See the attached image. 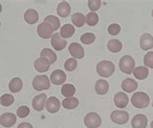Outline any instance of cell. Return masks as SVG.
<instances>
[{"instance_id":"obj_1","label":"cell","mask_w":153,"mask_h":128,"mask_svg":"<svg viewBox=\"0 0 153 128\" xmlns=\"http://www.w3.org/2000/svg\"><path fill=\"white\" fill-rule=\"evenodd\" d=\"M131 103L135 108H138V109H144V108H146L148 105H149L150 98L146 93L139 91V92H136L133 94L132 98H131Z\"/></svg>"},{"instance_id":"obj_2","label":"cell","mask_w":153,"mask_h":128,"mask_svg":"<svg viewBox=\"0 0 153 128\" xmlns=\"http://www.w3.org/2000/svg\"><path fill=\"white\" fill-rule=\"evenodd\" d=\"M96 71H97V73L100 76H102V77L108 78L114 73L115 66L111 61L103 60V61H100L97 64V66H96Z\"/></svg>"},{"instance_id":"obj_3","label":"cell","mask_w":153,"mask_h":128,"mask_svg":"<svg viewBox=\"0 0 153 128\" xmlns=\"http://www.w3.org/2000/svg\"><path fill=\"white\" fill-rule=\"evenodd\" d=\"M32 86H33V89L37 91L47 90V89H49L51 86V81H50V79L48 78L47 75H39V76H36L33 79Z\"/></svg>"},{"instance_id":"obj_4","label":"cell","mask_w":153,"mask_h":128,"mask_svg":"<svg viewBox=\"0 0 153 128\" xmlns=\"http://www.w3.org/2000/svg\"><path fill=\"white\" fill-rule=\"evenodd\" d=\"M119 68L124 74H132L135 69V60L130 55H124L119 60Z\"/></svg>"},{"instance_id":"obj_5","label":"cell","mask_w":153,"mask_h":128,"mask_svg":"<svg viewBox=\"0 0 153 128\" xmlns=\"http://www.w3.org/2000/svg\"><path fill=\"white\" fill-rule=\"evenodd\" d=\"M83 122L87 128H98L102 123V118L98 114L91 112L84 117Z\"/></svg>"},{"instance_id":"obj_6","label":"cell","mask_w":153,"mask_h":128,"mask_svg":"<svg viewBox=\"0 0 153 128\" xmlns=\"http://www.w3.org/2000/svg\"><path fill=\"white\" fill-rule=\"evenodd\" d=\"M37 33L43 39H49L53 35V28L49 22H43L37 27Z\"/></svg>"},{"instance_id":"obj_7","label":"cell","mask_w":153,"mask_h":128,"mask_svg":"<svg viewBox=\"0 0 153 128\" xmlns=\"http://www.w3.org/2000/svg\"><path fill=\"white\" fill-rule=\"evenodd\" d=\"M111 119L117 124H125L129 121V114L124 111H114L111 114Z\"/></svg>"},{"instance_id":"obj_8","label":"cell","mask_w":153,"mask_h":128,"mask_svg":"<svg viewBox=\"0 0 153 128\" xmlns=\"http://www.w3.org/2000/svg\"><path fill=\"white\" fill-rule=\"evenodd\" d=\"M17 122V115L12 113H5L0 117V124L3 127H12Z\"/></svg>"},{"instance_id":"obj_9","label":"cell","mask_w":153,"mask_h":128,"mask_svg":"<svg viewBox=\"0 0 153 128\" xmlns=\"http://www.w3.org/2000/svg\"><path fill=\"white\" fill-rule=\"evenodd\" d=\"M51 46L55 51H62L67 46V42L65 39H63L60 34L54 33L51 36Z\"/></svg>"},{"instance_id":"obj_10","label":"cell","mask_w":153,"mask_h":128,"mask_svg":"<svg viewBox=\"0 0 153 128\" xmlns=\"http://www.w3.org/2000/svg\"><path fill=\"white\" fill-rule=\"evenodd\" d=\"M69 51L71 55L76 59H82L84 57V50L78 43H71L69 45Z\"/></svg>"},{"instance_id":"obj_11","label":"cell","mask_w":153,"mask_h":128,"mask_svg":"<svg viewBox=\"0 0 153 128\" xmlns=\"http://www.w3.org/2000/svg\"><path fill=\"white\" fill-rule=\"evenodd\" d=\"M60 101L56 97H49L46 101V109L51 114L57 113L60 109Z\"/></svg>"},{"instance_id":"obj_12","label":"cell","mask_w":153,"mask_h":128,"mask_svg":"<svg viewBox=\"0 0 153 128\" xmlns=\"http://www.w3.org/2000/svg\"><path fill=\"white\" fill-rule=\"evenodd\" d=\"M46 101H47L46 94H44V93L39 94L33 98V101H32V107H33V109L35 111L42 112L46 106Z\"/></svg>"},{"instance_id":"obj_13","label":"cell","mask_w":153,"mask_h":128,"mask_svg":"<svg viewBox=\"0 0 153 128\" xmlns=\"http://www.w3.org/2000/svg\"><path fill=\"white\" fill-rule=\"evenodd\" d=\"M66 81V74L62 70H54L51 75V82L55 86H60Z\"/></svg>"},{"instance_id":"obj_14","label":"cell","mask_w":153,"mask_h":128,"mask_svg":"<svg viewBox=\"0 0 153 128\" xmlns=\"http://www.w3.org/2000/svg\"><path fill=\"white\" fill-rule=\"evenodd\" d=\"M147 125V118L143 114L136 115L132 119V127L133 128H146Z\"/></svg>"},{"instance_id":"obj_15","label":"cell","mask_w":153,"mask_h":128,"mask_svg":"<svg viewBox=\"0 0 153 128\" xmlns=\"http://www.w3.org/2000/svg\"><path fill=\"white\" fill-rule=\"evenodd\" d=\"M140 46L143 50L148 51L153 48V37L149 33H144L142 35L140 40Z\"/></svg>"},{"instance_id":"obj_16","label":"cell","mask_w":153,"mask_h":128,"mask_svg":"<svg viewBox=\"0 0 153 128\" xmlns=\"http://www.w3.org/2000/svg\"><path fill=\"white\" fill-rule=\"evenodd\" d=\"M121 87L125 92L131 93L138 89V83H137L135 80L127 78L125 80H123V82L121 83Z\"/></svg>"},{"instance_id":"obj_17","label":"cell","mask_w":153,"mask_h":128,"mask_svg":"<svg viewBox=\"0 0 153 128\" xmlns=\"http://www.w3.org/2000/svg\"><path fill=\"white\" fill-rule=\"evenodd\" d=\"M114 104L118 108H125L128 103H129V98L126 93L124 92H117L114 95Z\"/></svg>"},{"instance_id":"obj_18","label":"cell","mask_w":153,"mask_h":128,"mask_svg":"<svg viewBox=\"0 0 153 128\" xmlns=\"http://www.w3.org/2000/svg\"><path fill=\"white\" fill-rule=\"evenodd\" d=\"M50 65H51V63L48 61L46 58H43V57L36 59L35 62H34L35 69L38 72H40V73H44V72L49 71Z\"/></svg>"},{"instance_id":"obj_19","label":"cell","mask_w":153,"mask_h":128,"mask_svg":"<svg viewBox=\"0 0 153 128\" xmlns=\"http://www.w3.org/2000/svg\"><path fill=\"white\" fill-rule=\"evenodd\" d=\"M25 19L27 23L29 25H34L38 22L39 19V15L38 12L34 9H28L25 13Z\"/></svg>"},{"instance_id":"obj_20","label":"cell","mask_w":153,"mask_h":128,"mask_svg":"<svg viewBox=\"0 0 153 128\" xmlns=\"http://www.w3.org/2000/svg\"><path fill=\"white\" fill-rule=\"evenodd\" d=\"M71 13V7H70V4L66 2V1H63L61 3L58 4L57 6V14L59 17L61 18H66L68 16L70 15Z\"/></svg>"},{"instance_id":"obj_21","label":"cell","mask_w":153,"mask_h":128,"mask_svg":"<svg viewBox=\"0 0 153 128\" xmlns=\"http://www.w3.org/2000/svg\"><path fill=\"white\" fill-rule=\"evenodd\" d=\"M108 83L105 80H99L95 83V91L99 95H104L108 91Z\"/></svg>"},{"instance_id":"obj_22","label":"cell","mask_w":153,"mask_h":128,"mask_svg":"<svg viewBox=\"0 0 153 128\" xmlns=\"http://www.w3.org/2000/svg\"><path fill=\"white\" fill-rule=\"evenodd\" d=\"M74 33H75V27L74 25H69V23L64 25L61 27V29H60V36L65 39L72 37V36L74 35Z\"/></svg>"},{"instance_id":"obj_23","label":"cell","mask_w":153,"mask_h":128,"mask_svg":"<svg viewBox=\"0 0 153 128\" xmlns=\"http://www.w3.org/2000/svg\"><path fill=\"white\" fill-rule=\"evenodd\" d=\"M9 89L14 93L19 92L22 89V81L19 78H14L9 83Z\"/></svg>"},{"instance_id":"obj_24","label":"cell","mask_w":153,"mask_h":128,"mask_svg":"<svg viewBox=\"0 0 153 128\" xmlns=\"http://www.w3.org/2000/svg\"><path fill=\"white\" fill-rule=\"evenodd\" d=\"M133 74H134V77L138 80H144L147 78L148 74H149V72H148V69L147 67L146 66H140V67H137L136 69H134V72H133Z\"/></svg>"},{"instance_id":"obj_25","label":"cell","mask_w":153,"mask_h":128,"mask_svg":"<svg viewBox=\"0 0 153 128\" xmlns=\"http://www.w3.org/2000/svg\"><path fill=\"white\" fill-rule=\"evenodd\" d=\"M41 57L46 58L48 61H49L51 64H53L56 59H57V57L53 51H51V49H44L41 51Z\"/></svg>"},{"instance_id":"obj_26","label":"cell","mask_w":153,"mask_h":128,"mask_svg":"<svg viewBox=\"0 0 153 128\" xmlns=\"http://www.w3.org/2000/svg\"><path fill=\"white\" fill-rule=\"evenodd\" d=\"M62 106L68 110H73L76 109L79 106V100L76 97H68L65 98L62 101Z\"/></svg>"},{"instance_id":"obj_27","label":"cell","mask_w":153,"mask_h":128,"mask_svg":"<svg viewBox=\"0 0 153 128\" xmlns=\"http://www.w3.org/2000/svg\"><path fill=\"white\" fill-rule=\"evenodd\" d=\"M76 93V87L71 85V83H65L61 87V94L64 97H73V95Z\"/></svg>"},{"instance_id":"obj_28","label":"cell","mask_w":153,"mask_h":128,"mask_svg":"<svg viewBox=\"0 0 153 128\" xmlns=\"http://www.w3.org/2000/svg\"><path fill=\"white\" fill-rule=\"evenodd\" d=\"M108 49L111 53H118L122 50V43L116 39L110 40L108 43Z\"/></svg>"},{"instance_id":"obj_29","label":"cell","mask_w":153,"mask_h":128,"mask_svg":"<svg viewBox=\"0 0 153 128\" xmlns=\"http://www.w3.org/2000/svg\"><path fill=\"white\" fill-rule=\"evenodd\" d=\"M72 22L76 27H82L85 23V17L82 13H75L72 16Z\"/></svg>"},{"instance_id":"obj_30","label":"cell","mask_w":153,"mask_h":128,"mask_svg":"<svg viewBox=\"0 0 153 128\" xmlns=\"http://www.w3.org/2000/svg\"><path fill=\"white\" fill-rule=\"evenodd\" d=\"M99 22V17L98 15L95 13V12H90L88 13L85 17V22L87 23L89 26H94L98 23Z\"/></svg>"},{"instance_id":"obj_31","label":"cell","mask_w":153,"mask_h":128,"mask_svg":"<svg viewBox=\"0 0 153 128\" xmlns=\"http://www.w3.org/2000/svg\"><path fill=\"white\" fill-rule=\"evenodd\" d=\"M44 22H49L52 26V28H53V31L57 30L60 27V21L58 19V18L54 17V16H47L45 19H44Z\"/></svg>"},{"instance_id":"obj_32","label":"cell","mask_w":153,"mask_h":128,"mask_svg":"<svg viewBox=\"0 0 153 128\" xmlns=\"http://www.w3.org/2000/svg\"><path fill=\"white\" fill-rule=\"evenodd\" d=\"M15 98L11 94H3L0 98V104L4 107H9L14 103Z\"/></svg>"},{"instance_id":"obj_33","label":"cell","mask_w":153,"mask_h":128,"mask_svg":"<svg viewBox=\"0 0 153 128\" xmlns=\"http://www.w3.org/2000/svg\"><path fill=\"white\" fill-rule=\"evenodd\" d=\"M95 39H96L95 34L87 32V33H84L83 35H82L80 41H82V43L85 44V45H90V44H92L95 41Z\"/></svg>"},{"instance_id":"obj_34","label":"cell","mask_w":153,"mask_h":128,"mask_svg":"<svg viewBox=\"0 0 153 128\" xmlns=\"http://www.w3.org/2000/svg\"><path fill=\"white\" fill-rule=\"evenodd\" d=\"M76 66H78V62H76V58H69L67 59L65 64H64V68H65V70L67 71H74Z\"/></svg>"},{"instance_id":"obj_35","label":"cell","mask_w":153,"mask_h":128,"mask_svg":"<svg viewBox=\"0 0 153 128\" xmlns=\"http://www.w3.org/2000/svg\"><path fill=\"white\" fill-rule=\"evenodd\" d=\"M29 114H30V110H29V108L26 106H21L17 110V115L19 118H25L28 117Z\"/></svg>"},{"instance_id":"obj_36","label":"cell","mask_w":153,"mask_h":128,"mask_svg":"<svg viewBox=\"0 0 153 128\" xmlns=\"http://www.w3.org/2000/svg\"><path fill=\"white\" fill-rule=\"evenodd\" d=\"M101 0H89L88 1V8L91 12H95L100 9L101 7Z\"/></svg>"},{"instance_id":"obj_37","label":"cell","mask_w":153,"mask_h":128,"mask_svg":"<svg viewBox=\"0 0 153 128\" xmlns=\"http://www.w3.org/2000/svg\"><path fill=\"white\" fill-rule=\"evenodd\" d=\"M143 62L146 67H149L153 69V51H148V53L144 55Z\"/></svg>"},{"instance_id":"obj_38","label":"cell","mask_w":153,"mask_h":128,"mask_svg":"<svg viewBox=\"0 0 153 128\" xmlns=\"http://www.w3.org/2000/svg\"><path fill=\"white\" fill-rule=\"evenodd\" d=\"M120 30H121V27H120L119 25H116V23H112V25H111L108 28V32L112 36L117 35L120 32Z\"/></svg>"},{"instance_id":"obj_39","label":"cell","mask_w":153,"mask_h":128,"mask_svg":"<svg viewBox=\"0 0 153 128\" xmlns=\"http://www.w3.org/2000/svg\"><path fill=\"white\" fill-rule=\"evenodd\" d=\"M18 128H33V126L28 122H22L18 126Z\"/></svg>"},{"instance_id":"obj_40","label":"cell","mask_w":153,"mask_h":128,"mask_svg":"<svg viewBox=\"0 0 153 128\" xmlns=\"http://www.w3.org/2000/svg\"><path fill=\"white\" fill-rule=\"evenodd\" d=\"M1 11H2V6H1V4H0V13H1Z\"/></svg>"},{"instance_id":"obj_41","label":"cell","mask_w":153,"mask_h":128,"mask_svg":"<svg viewBox=\"0 0 153 128\" xmlns=\"http://www.w3.org/2000/svg\"><path fill=\"white\" fill-rule=\"evenodd\" d=\"M150 126H151V128H153V121H152V122H151V124H150Z\"/></svg>"},{"instance_id":"obj_42","label":"cell","mask_w":153,"mask_h":128,"mask_svg":"<svg viewBox=\"0 0 153 128\" xmlns=\"http://www.w3.org/2000/svg\"><path fill=\"white\" fill-rule=\"evenodd\" d=\"M152 17H153V10H152Z\"/></svg>"},{"instance_id":"obj_43","label":"cell","mask_w":153,"mask_h":128,"mask_svg":"<svg viewBox=\"0 0 153 128\" xmlns=\"http://www.w3.org/2000/svg\"><path fill=\"white\" fill-rule=\"evenodd\" d=\"M0 26H1V22H0Z\"/></svg>"},{"instance_id":"obj_44","label":"cell","mask_w":153,"mask_h":128,"mask_svg":"<svg viewBox=\"0 0 153 128\" xmlns=\"http://www.w3.org/2000/svg\"><path fill=\"white\" fill-rule=\"evenodd\" d=\"M152 107H153V102H152Z\"/></svg>"}]
</instances>
